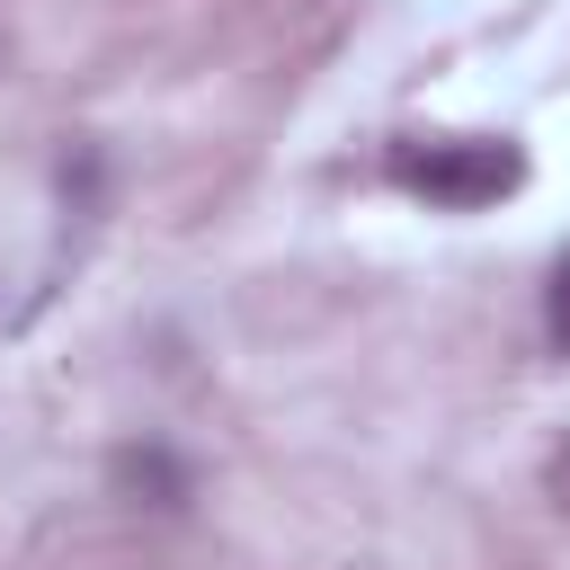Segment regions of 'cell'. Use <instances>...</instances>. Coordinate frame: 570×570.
<instances>
[{"label":"cell","instance_id":"obj_1","mask_svg":"<svg viewBox=\"0 0 570 570\" xmlns=\"http://www.w3.org/2000/svg\"><path fill=\"white\" fill-rule=\"evenodd\" d=\"M392 187H410L436 214H481L525 187V151L508 134H445V142H392Z\"/></svg>","mask_w":570,"mask_h":570},{"label":"cell","instance_id":"obj_2","mask_svg":"<svg viewBox=\"0 0 570 570\" xmlns=\"http://www.w3.org/2000/svg\"><path fill=\"white\" fill-rule=\"evenodd\" d=\"M116 481H125V490H151V508H178V499H187V481H178L169 454H116Z\"/></svg>","mask_w":570,"mask_h":570},{"label":"cell","instance_id":"obj_3","mask_svg":"<svg viewBox=\"0 0 570 570\" xmlns=\"http://www.w3.org/2000/svg\"><path fill=\"white\" fill-rule=\"evenodd\" d=\"M543 330H552V347L570 356V258L552 267V285H543Z\"/></svg>","mask_w":570,"mask_h":570},{"label":"cell","instance_id":"obj_4","mask_svg":"<svg viewBox=\"0 0 570 570\" xmlns=\"http://www.w3.org/2000/svg\"><path fill=\"white\" fill-rule=\"evenodd\" d=\"M543 490H552V499H561V508H570V436H561V445H552V463H543Z\"/></svg>","mask_w":570,"mask_h":570}]
</instances>
